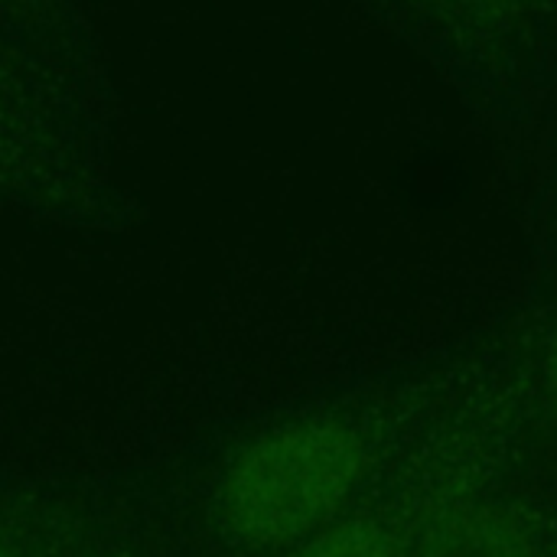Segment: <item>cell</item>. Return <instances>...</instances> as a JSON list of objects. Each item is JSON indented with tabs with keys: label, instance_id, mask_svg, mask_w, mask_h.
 <instances>
[{
	"label": "cell",
	"instance_id": "obj_1",
	"mask_svg": "<svg viewBox=\"0 0 557 557\" xmlns=\"http://www.w3.org/2000/svg\"><path fill=\"white\" fill-rule=\"evenodd\" d=\"M369 467V444L346 421L310 418L274 428L225 470L222 525L248 548L287 552L343 519Z\"/></svg>",
	"mask_w": 557,
	"mask_h": 557
},
{
	"label": "cell",
	"instance_id": "obj_2",
	"mask_svg": "<svg viewBox=\"0 0 557 557\" xmlns=\"http://www.w3.org/2000/svg\"><path fill=\"white\" fill-rule=\"evenodd\" d=\"M428 52L467 72H503L557 0H379Z\"/></svg>",
	"mask_w": 557,
	"mask_h": 557
},
{
	"label": "cell",
	"instance_id": "obj_3",
	"mask_svg": "<svg viewBox=\"0 0 557 557\" xmlns=\"http://www.w3.org/2000/svg\"><path fill=\"white\" fill-rule=\"evenodd\" d=\"M398 557H552L539 529L496 499H457L437 509Z\"/></svg>",
	"mask_w": 557,
	"mask_h": 557
},
{
	"label": "cell",
	"instance_id": "obj_4",
	"mask_svg": "<svg viewBox=\"0 0 557 557\" xmlns=\"http://www.w3.org/2000/svg\"><path fill=\"white\" fill-rule=\"evenodd\" d=\"M395 535L369 516L339 519L326 532L287 548L284 557H398Z\"/></svg>",
	"mask_w": 557,
	"mask_h": 557
},
{
	"label": "cell",
	"instance_id": "obj_5",
	"mask_svg": "<svg viewBox=\"0 0 557 557\" xmlns=\"http://www.w3.org/2000/svg\"><path fill=\"white\" fill-rule=\"evenodd\" d=\"M542 372H545V395H548V405H552V411L557 414V323L555 330H552L548 349H545V366H542Z\"/></svg>",
	"mask_w": 557,
	"mask_h": 557
},
{
	"label": "cell",
	"instance_id": "obj_6",
	"mask_svg": "<svg viewBox=\"0 0 557 557\" xmlns=\"http://www.w3.org/2000/svg\"><path fill=\"white\" fill-rule=\"evenodd\" d=\"M0 557H13V552H10V548H3V545H0Z\"/></svg>",
	"mask_w": 557,
	"mask_h": 557
},
{
	"label": "cell",
	"instance_id": "obj_7",
	"mask_svg": "<svg viewBox=\"0 0 557 557\" xmlns=\"http://www.w3.org/2000/svg\"><path fill=\"white\" fill-rule=\"evenodd\" d=\"M85 557H111V555H85Z\"/></svg>",
	"mask_w": 557,
	"mask_h": 557
},
{
	"label": "cell",
	"instance_id": "obj_8",
	"mask_svg": "<svg viewBox=\"0 0 557 557\" xmlns=\"http://www.w3.org/2000/svg\"><path fill=\"white\" fill-rule=\"evenodd\" d=\"M555 140H557V137H555Z\"/></svg>",
	"mask_w": 557,
	"mask_h": 557
}]
</instances>
